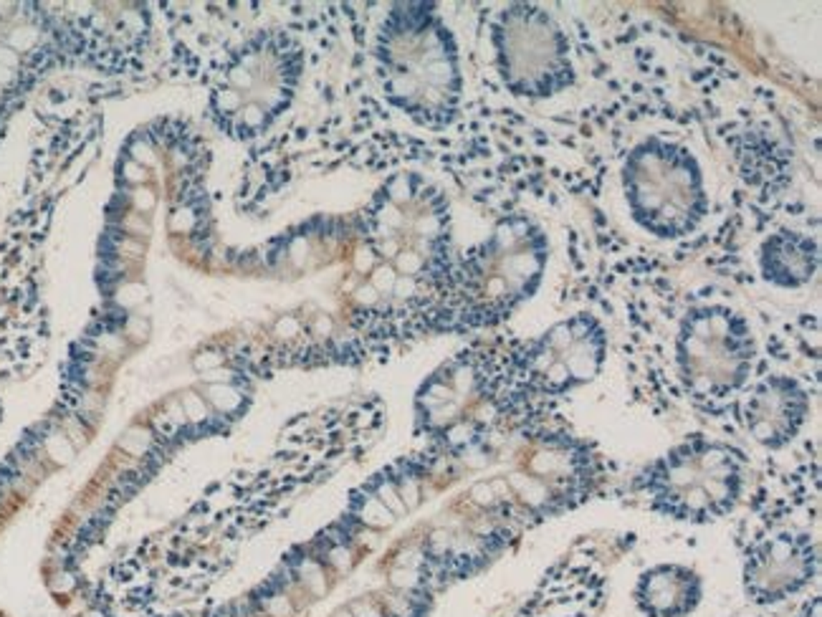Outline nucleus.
<instances>
[{"label":"nucleus","mask_w":822,"mask_h":617,"mask_svg":"<svg viewBox=\"0 0 822 617\" xmlns=\"http://www.w3.org/2000/svg\"><path fill=\"white\" fill-rule=\"evenodd\" d=\"M549 264V241L526 215L498 220L461 264L450 268L446 329L496 326L539 289Z\"/></svg>","instance_id":"nucleus-1"},{"label":"nucleus","mask_w":822,"mask_h":617,"mask_svg":"<svg viewBox=\"0 0 822 617\" xmlns=\"http://www.w3.org/2000/svg\"><path fill=\"white\" fill-rule=\"evenodd\" d=\"M377 74L390 102L423 127H446L458 114V48L430 6H395L377 41Z\"/></svg>","instance_id":"nucleus-2"},{"label":"nucleus","mask_w":822,"mask_h":617,"mask_svg":"<svg viewBox=\"0 0 822 617\" xmlns=\"http://www.w3.org/2000/svg\"><path fill=\"white\" fill-rule=\"evenodd\" d=\"M749 458L734 443L688 435L632 478V491L655 514L680 524H714L739 506Z\"/></svg>","instance_id":"nucleus-3"},{"label":"nucleus","mask_w":822,"mask_h":617,"mask_svg":"<svg viewBox=\"0 0 822 617\" xmlns=\"http://www.w3.org/2000/svg\"><path fill=\"white\" fill-rule=\"evenodd\" d=\"M756 362L749 321L726 304H701L680 319L676 332V370L691 402L721 415L736 407Z\"/></svg>","instance_id":"nucleus-4"},{"label":"nucleus","mask_w":822,"mask_h":617,"mask_svg":"<svg viewBox=\"0 0 822 617\" xmlns=\"http://www.w3.org/2000/svg\"><path fill=\"white\" fill-rule=\"evenodd\" d=\"M623 192L638 228L663 241L693 233L708 213L699 160L686 144L666 137H648L627 152Z\"/></svg>","instance_id":"nucleus-5"},{"label":"nucleus","mask_w":822,"mask_h":617,"mask_svg":"<svg viewBox=\"0 0 822 617\" xmlns=\"http://www.w3.org/2000/svg\"><path fill=\"white\" fill-rule=\"evenodd\" d=\"M372 256L395 264L402 278L450 276V211L441 190L420 177L395 175L367 218Z\"/></svg>","instance_id":"nucleus-6"},{"label":"nucleus","mask_w":822,"mask_h":617,"mask_svg":"<svg viewBox=\"0 0 822 617\" xmlns=\"http://www.w3.org/2000/svg\"><path fill=\"white\" fill-rule=\"evenodd\" d=\"M607 332L592 314H572L534 340L506 349V393L514 413L534 400L562 397L600 377Z\"/></svg>","instance_id":"nucleus-7"},{"label":"nucleus","mask_w":822,"mask_h":617,"mask_svg":"<svg viewBox=\"0 0 822 617\" xmlns=\"http://www.w3.org/2000/svg\"><path fill=\"white\" fill-rule=\"evenodd\" d=\"M491 43L503 86L519 99H551L574 84L570 41L544 8L506 6L496 15Z\"/></svg>","instance_id":"nucleus-8"},{"label":"nucleus","mask_w":822,"mask_h":617,"mask_svg":"<svg viewBox=\"0 0 822 617\" xmlns=\"http://www.w3.org/2000/svg\"><path fill=\"white\" fill-rule=\"evenodd\" d=\"M820 572V544L805 529H782L749 544L741 590L754 607H777L802 595Z\"/></svg>","instance_id":"nucleus-9"},{"label":"nucleus","mask_w":822,"mask_h":617,"mask_svg":"<svg viewBox=\"0 0 822 617\" xmlns=\"http://www.w3.org/2000/svg\"><path fill=\"white\" fill-rule=\"evenodd\" d=\"M736 407L741 425L756 445L782 450L807 425L812 413V395L802 380L775 372L752 382Z\"/></svg>","instance_id":"nucleus-10"},{"label":"nucleus","mask_w":822,"mask_h":617,"mask_svg":"<svg viewBox=\"0 0 822 617\" xmlns=\"http://www.w3.org/2000/svg\"><path fill=\"white\" fill-rule=\"evenodd\" d=\"M703 595V577L680 562L653 564L632 584V604L643 617H691Z\"/></svg>","instance_id":"nucleus-11"},{"label":"nucleus","mask_w":822,"mask_h":617,"mask_svg":"<svg viewBox=\"0 0 822 617\" xmlns=\"http://www.w3.org/2000/svg\"><path fill=\"white\" fill-rule=\"evenodd\" d=\"M761 278L775 289H802L820 268V245L812 236L797 231H777L756 253Z\"/></svg>","instance_id":"nucleus-12"},{"label":"nucleus","mask_w":822,"mask_h":617,"mask_svg":"<svg viewBox=\"0 0 822 617\" xmlns=\"http://www.w3.org/2000/svg\"><path fill=\"white\" fill-rule=\"evenodd\" d=\"M147 298V289L142 284H127L114 294V304L122 309H135Z\"/></svg>","instance_id":"nucleus-13"},{"label":"nucleus","mask_w":822,"mask_h":617,"mask_svg":"<svg viewBox=\"0 0 822 617\" xmlns=\"http://www.w3.org/2000/svg\"><path fill=\"white\" fill-rule=\"evenodd\" d=\"M170 225H172V231H175V233H190L192 228H195V213L188 211V208H185V211L172 213Z\"/></svg>","instance_id":"nucleus-14"},{"label":"nucleus","mask_w":822,"mask_h":617,"mask_svg":"<svg viewBox=\"0 0 822 617\" xmlns=\"http://www.w3.org/2000/svg\"><path fill=\"white\" fill-rule=\"evenodd\" d=\"M130 155L132 160H135L137 165H155V155H152V147L144 139H137V142H132L130 147Z\"/></svg>","instance_id":"nucleus-15"},{"label":"nucleus","mask_w":822,"mask_h":617,"mask_svg":"<svg viewBox=\"0 0 822 617\" xmlns=\"http://www.w3.org/2000/svg\"><path fill=\"white\" fill-rule=\"evenodd\" d=\"M33 38H36V33L31 31V28H18V31H13V33L8 36V43H10L8 48H13V51H26V48L33 43Z\"/></svg>","instance_id":"nucleus-16"},{"label":"nucleus","mask_w":822,"mask_h":617,"mask_svg":"<svg viewBox=\"0 0 822 617\" xmlns=\"http://www.w3.org/2000/svg\"><path fill=\"white\" fill-rule=\"evenodd\" d=\"M183 405L188 407V415H190L192 420H205L208 418V410H205V402L200 400V397H195V395H188L183 400Z\"/></svg>","instance_id":"nucleus-17"},{"label":"nucleus","mask_w":822,"mask_h":617,"mask_svg":"<svg viewBox=\"0 0 822 617\" xmlns=\"http://www.w3.org/2000/svg\"><path fill=\"white\" fill-rule=\"evenodd\" d=\"M127 334H130V337H135L137 334V340H144V337L150 334V321L144 319V317H135V314H132L130 319H127Z\"/></svg>","instance_id":"nucleus-18"},{"label":"nucleus","mask_w":822,"mask_h":617,"mask_svg":"<svg viewBox=\"0 0 822 617\" xmlns=\"http://www.w3.org/2000/svg\"><path fill=\"white\" fill-rule=\"evenodd\" d=\"M122 177L127 183H144L147 180V172L142 170V165H137L135 160H127L122 165Z\"/></svg>","instance_id":"nucleus-19"},{"label":"nucleus","mask_w":822,"mask_h":617,"mask_svg":"<svg viewBox=\"0 0 822 617\" xmlns=\"http://www.w3.org/2000/svg\"><path fill=\"white\" fill-rule=\"evenodd\" d=\"M223 362V357L218 352H203L195 357V367L197 370H203V372H211V370H215L218 365Z\"/></svg>","instance_id":"nucleus-20"},{"label":"nucleus","mask_w":822,"mask_h":617,"mask_svg":"<svg viewBox=\"0 0 822 617\" xmlns=\"http://www.w3.org/2000/svg\"><path fill=\"white\" fill-rule=\"evenodd\" d=\"M132 203H135L137 211L144 213V211H150V208H155L157 197H155V192H152V190H137L135 197H132Z\"/></svg>","instance_id":"nucleus-21"},{"label":"nucleus","mask_w":822,"mask_h":617,"mask_svg":"<svg viewBox=\"0 0 822 617\" xmlns=\"http://www.w3.org/2000/svg\"><path fill=\"white\" fill-rule=\"evenodd\" d=\"M18 63H21V59H18V54H15L13 48L0 46V66H6V68H10V71H13Z\"/></svg>","instance_id":"nucleus-22"},{"label":"nucleus","mask_w":822,"mask_h":617,"mask_svg":"<svg viewBox=\"0 0 822 617\" xmlns=\"http://www.w3.org/2000/svg\"><path fill=\"white\" fill-rule=\"evenodd\" d=\"M8 82H13V71H10V68H6V66H0V86H3V84H8Z\"/></svg>","instance_id":"nucleus-23"},{"label":"nucleus","mask_w":822,"mask_h":617,"mask_svg":"<svg viewBox=\"0 0 822 617\" xmlns=\"http://www.w3.org/2000/svg\"><path fill=\"white\" fill-rule=\"evenodd\" d=\"M0 617H10V615H8V612H3V610H0Z\"/></svg>","instance_id":"nucleus-24"}]
</instances>
